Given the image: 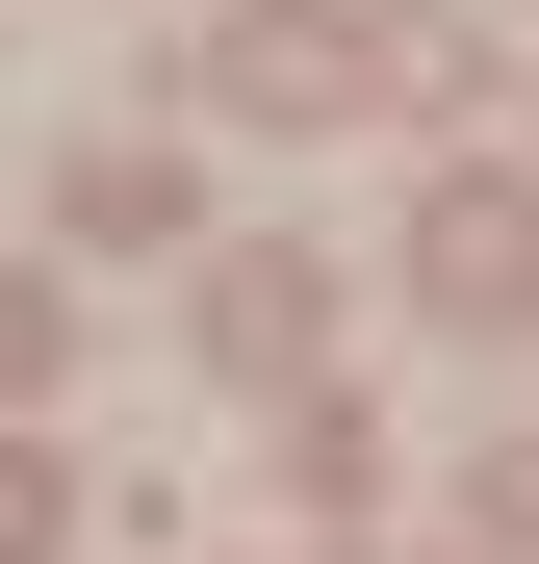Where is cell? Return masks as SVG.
Masks as SVG:
<instances>
[{
	"label": "cell",
	"mask_w": 539,
	"mask_h": 564,
	"mask_svg": "<svg viewBox=\"0 0 539 564\" xmlns=\"http://www.w3.org/2000/svg\"><path fill=\"white\" fill-rule=\"evenodd\" d=\"M386 52H436L411 0H257V26H231L206 77H231V104H359V77H386Z\"/></svg>",
	"instance_id": "1"
},
{
	"label": "cell",
	"mask_w": 539,
	"mask_h": 564,
	"mask_svg": "<svg viewBox=\"0 0 539 564\" xmlns=\"http://www.w3.org/2000/svg\"><path fill=\"white\" fill-rule=\"evenodd\" d=\"M411 282H436V308H539V206H514V180L411 206Z\"/></svg>",
	"instance_id": "2"
},
{
	"label": "cell",
	"mask_w": 539,
	"mask_h": 564,
	"mask_svg": "<svg viewBox=\"0 0 539 564\" xmlns=\"http://www.w3.org/2000/svg\"><path fill=\"white\" fill-rule=\"evenodd\" d=\"M206 334L257 359V386H283V359H309V257H231V282H206Z\"/></svg>",
	"instance_id": "3"
},
{
	"label": "cell",
	"mask_w": 539,
	"mask_h": 564,
	"mask_svg": "<svg viewBox=\"0 0 539 564\" xmlns=\"http://www.w3.org/2000/svg\"><path fill=\"white\" fill-rule=\"evenodd\" d=\"M180 206H206V180H180V154H77V231H104V257H154Z\"/></svg>",
	"instance_id": "4"
},
{
	"label": "cell",
	"mask_w": 539,
	"mask_h": 564,
	"mask_svg": "<svg viewBox=\"0 0 539 564\" xmlns=\"http://www.w3.org/2000/svg\"><path fill=\"white\" fill-rule=\"evenodd\" d=\"M0 386H52V282H0Z\"/></svg>",
	"instance_id": "5"
},
{
	"label": "cell",
	"mask_w": 539,
	"mask_h": 564,
	"mask_svg": "<svg viewBox=\"0 0 539 564\" xmlns=\"http://www.w3.org/2000/svg\"><path fill=\"white\" fill-rule=\"evenodd\" d=\"M26 539H52V462H0V564H26Z\"/></svg>",
	"instance_id": "6"
}]
</instances>
